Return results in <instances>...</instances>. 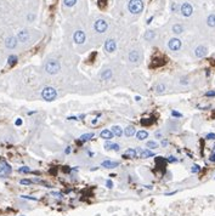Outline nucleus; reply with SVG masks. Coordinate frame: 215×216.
Wrapping results in <instances>:
<instances>
[{
    "label": "nucleus",
    "mask_w": 215,
    "mask_h": 216,
    "mask_svg": "<svg viewBox=\"0 0 215 216\" xmlns=\"http://www.w3.org/2000/svg\"><path fill=\"white\" fill-rule=\"evenodd\" d=\"M45 70H46L47 74L55 75L61 70V64H60V62L57 60H49L45 63Z\"/></svg>",
    "instance_id": "nucleus-1"
},
{
    "label": "nucleus",
    "mask_w": 215,
    "mask_h": 216,
    "mask_svg": "<svg viewBox=\"0 0 215 216\" xmlns=\"http://www.w3.org/2000/svg\"><path fill=\"white\" fill-rule=\"evenodd\" d=\"M42 97H43V100H45V101H47V102L53 101V100L57 97L56 89H53L52 86H45V87L42 90Z\"/></svg>",
    "instance_id": "nucleus-2"
},
{
    "label": "nucleus",
    "mask_w": 215,
    "mask_h": 216,
    "mask_svg": "<svg viewBox=\"0 0 215 216\" xmlns=\"http://www.w3.org/2000/svg\"><path fill=\"white\" fill-rule=\"evenodd\" d=\"M128 9L134 15L140 13L143 10V1L142 0H130L129 4H128Z\"/></svg>",
    "instance_id": "nucleus-3"
},
{
    "label": "nucleus",
    "mask_w": 215,
    "mask_h": 216,
    "mask_svg": "<svg viewBox=\"0 0 215 216\" xmlns=\"http://www.w3.org/2000/svg\"><path fill=\"white\" fill-rule=\"evenodd\" d=\"M181 45H182L181 40L177 39V38H173V39H170L169 43H168V46H169V49H170L171 51H179V50L181 49Z\"/></svg>",
    "instance_id": "nucleus-4"
},
{
    "label": "nucleus",
    "mask_w": 215,
    "mask_h": 216,
    "mask_svg": "<svg viewBox=\"0 0 215 216\" xmlns=\"http://www.w3.org/2000/svg\"><path fill=\"white\" fill-rule=\"evenodd\" d=\"M136 158H151L154 157V153L151 149H141V148H136Z\"/></svg>",
    "instance_id": "nucleus-5"
},
{
    "label": "nucleus",
    "mask_w": 215,
    "mask_h": 216,
    "mask_svg": "<svg viewBox=\"0 0 215 216\" xmlns=\"http://www.w3.org/2000/svg\"><path fill=\"white\" fill-rule=\"evenodd\" d=\"M1 161H3V165H0V177H6L11 174L12 169L5 160H1Z\"/></svg>",
    "instance_id": "nucleus-6"
},
{
    "label": "nucleus",
    "mask_w": 215,
    "mask_h": 216,
    "mask_svg": "<svg viewBox=\"0 0 215 216\" xmlns=\"http://www.w3.org/2000/svg\"><path fill=\"white\" fill-rule=\"evenodd\" d=\"M108 28V23H107L105 20H97L95 22V30L99 33H105Z\"/></svg>",
    "instance_id": "nucleus-7"
},
{
    "label": "nucleus",
    "mask_w": 215,
    "mask_h": 216,
    "mask_svg": "<svg viewBox=\"0 0 215 216\" xmlns=\"http://www.w3.org/2000/svg\"><path fill=\"white\" fill-rule=\"evenodd\" d=\"M73 40L77 44H83L85 41V33L83 30H76L73 34Z\"/></svg>",
    "instance_id": "nucleus-8"
},
{
    "label": "nucleus",
    "mask_w": 215,
    "mask_h": 216,
    "mask_svg": "<svg viewBox=\"0 0 215 216\" xmlns=\"http://www.w3.org/2000/svg\"><path fill=\"white\" fill-rule=\"evenodd\" d=\"M180 11H181V13H182L185 17H190V16L192 15V12H193V9H192L191 4L185 3V4H182V5H181Z\"/></svg>",
    "instance_id": "nucleus-9"
},
{
    "label": "nucleus",
    "mask_w": 215,
    "mask_h": 216,
    "mask_svg": "<svg viewBox=\"0 0 215 216\" xmlns=\"http://www.w3.org/2000/svg\"><path fill=\"white\" fill-rule=\"evenodd\" d=\"M17 40L21 41V43H27L29 40V32L26 29L19 32V34H17Z\"/></svg>",
    "instance_id": "nucleus-10"
},
{
    "label": "nucleus",
    "mask_w": 215,
    "mask_h": 216,
    "mask_svg": "<svg viewBox=\"0 0 215 216\" xmlns=\"http://www.w3.org/2000/svg\"><path fill=\"white\" fill-rule=\"evenodd\" d=\"M116 47H117V44H116V41H114L113 39H107V40H106V43H105V49H106L107 52H113V51L116 50Z\"/></svg>",
    "instance_id": "nucleus-11"
},
{
    "label": "nucleus",
    "mask_w": 215,
    "mask_h": 216,
    "mask_svg": "<svg viewBox=\"0 0 215 216\" xmlns=\"http://www.w3.org/2000/svg\"><path fill=\"white\" fill-rule=\"evenodd\" d=\"M17 43H19V40H17L16 37H9L5 40V46L7 49H15L17 46Z\"/></svg>",
    "instance_id": "nucleus-12"
},
{
    "label": "nucleus",
    "mask_w": 215,
    "mask_h": 216,
    "mask_svg": "<svg viewBox=\"0 0 215 216\" xmlns=\"http://www.w3.org/2000/svg\"><path fill=\"white\" fill-rule=\"evenodd\" d=\"M207 47L205 46H203V45H201V46H198V47H196V50H194V55H196V57H198V58H202V57H204L205 55H207Z\"/></svg>",
    "instance_id": "nucleus-13"
},
{
    "label": "nucleus",
    "mask_w": 215,
    "mask_h": 216,
    "mask_svg": "<svg viewBox=\"0 0 215 216\" xmlns=\"http://www.w3.org/2000/svg\"><path fill=\"white\" fill-rule=\"evenodd\" d=\"M113 136H114V135H113V132H112L110 129H103V130L100 132V137L103 138V140H106V141L112 140Z\"/></svg>",
    "instance_id": "nucleus-14"
},
{
    "label": "nucleus",
    "mask_w": 215,
    "mask_h": 216,
    "mask_svg": "<svg viewBox=\"0 0 215 216\" xmlns=\"http://www.w3.org/2000/svg\"><path fill=\"white\" fill-rule=\"evenodd\" d=\"M119 165L118 161H112V160H105L101 163V166L102 168H106V169H114Z\"/></svg>",
    "instance_id": "nucleus-15"
},
{
    "label": "nucleus",
    "mask_w": 215,
    "mask_h": 216,
    "mask_svg": "<svg viewBox=\"0 0 215 216\" xmlns=\"http://www.w3.org/2000/svg\"><path fill=\"white\" fill-rule=\"evenodd\" d=\"M139 60H140V53H139L137 50H133V51L129 52V61H130V62L135 63V62H137Z\"/></svg>",
    "instance_id": "nucleus-16"
},
{
    "label": "nucleus",
    "mask_w": 215,
    "mask_h": 216,
    "mask_svg": "<svg viewBox=\"0 0 215 216\" xmlns=\"http://www.w3.org/2000/svg\"><path fill=\"white\" fill-rule=\"evenodd\" d=\"M123 158L124 159H130V158L134 159V158H136V151L134 148H129L127 152L123 154Z\"/></svg>",
    "instance_id": "nucleus-17"
},
{
    "label": "nucleus",
    "mask_w": 215,
    "mask_h": 216,
    "mask_svg": "<svg viewBox=\"0 0 215 216\" xmlns=\"http://www.w3.org/2000/svg\"><path fill=\"white\" fill-rule=\"evenodd\" d=\"M135 135H136V138H137L139 141H143V140L148 138V132H147L146 130H140V131H137Z\"/></svg>",
    "instance_id": "nucleus-18"
},
{
    "label": "nucleus",
    "mask_w": 215,
    "mask_h": 216,
    "mask_svg": "<svg viewBox=\"0 0 215 216\" xmlns=\"http://www.w3.org/2000/svg\"><path fill=\"white\" fill-rule=\"evenodd\" d=\"M111 131H112L113 135L117 136V137H122V135L124 134L123 129H122L120 126H118V125H114V126H112V128H111Z\"/></svg>",
    "instance_id": "nucleus-19"
},
{
    "label": "nucleus",
    "mask_w": 215,
    "mask_h": 216,
    "mask_svg": "<svg viewBox=\"0 0 215 216\" xmlns=\"http://www.w3.org/2000/svg\"><path fill=\"white\" fill-rule=\"evenodd\" d=\"M112 75H113L112 70L111 69H106V70H103L101 73V79L102 80H110L112 78Z\"/></svg>",
    "instance_id": "nucleus-20"
},
{
    "label": "nucleus",
    "mask_w": 215,
    "mask_h": 216,
    "mask_svg": "<svg viewBox=\"0 0 215 216\" xmlns=\"http://www.w3.org/2000/svg\"><path fill=\"white\" fill-rule=\"evenodd\" d=\"M135 134H136V130H135L134 126H128V128L124 129V135L127 136V137H131V136H134Z\"/></svg>",
    "instance_id": "nucleus-21"
},
{
    "label": "nucleus",
    "mask_w": 215,
    "mask_h": 216,
    "mask_svg": "<svg viewBox=\"0 0 215 216\" xmlns=\"http://www.w3.org/2000/svg\"><path fill=\"white\" fill-rule=\"evenodd\" d=\"M94 132H87V134H83L82 136H80V141L82 142H86V141H90V140H93L94 138Z\"/></svg>",
    "instance_id": "nucleus-22"
},
{
    "label": "nucleus",
    "mask_w": 215,
    "mask_h": 216,
    "mask_svg": "<svg viewBox=\"0 0 215 216\" xmlns=\"http://www.w3.org/2000/svg\"><path fill=\"white\" fill-rule=\"evenodd\" d=\"M17 61H19V57H17L16 55H10L9 58H7V63H9L10 67H13L17 63Z\"/></svg>",
    "instance_id": "nucleus-23"
},
{
    "label": "nucleus",
    "mask_w": 215,
    "mask_h": 216,
    "mask_svg": "<svg viewBox=\"0 0 215 216\" xmlns=\"http://www.w3.org/2000/svg\"><path fill=\"white\" fill-rule=\"evenodd\" d=\"M156 92L157 94H163L165 90H167V86H165V84H163V83H160V84H158L157 86H156Z\"/></svg>",
    "instance_id": "nucleus-24"
},
{
    "label": "nucleus",
    "mask_w": 215,
    "mask_h": 216,
    "mask_svg": "<svg viewBox=\"0 0 215 216\" xmlns=\"http://www.w3.org/2000/svg\"><path fill=\"white\" fill-rule=\"evenodd\" d=\"M207 23L209 27H215V15L211 13L208 16V18H207Z\"/></svg>",
    "instance_id": "nucleus-25"
},
{
    "label": "nucleus",
    "mask_w": 215,
    "mask_h": 216,
    "mask_svg": "<svg viewBox=\"0 0 215 216\" xmlns=\"http://www.w3.org/2000/svg\"><path fill=\"white\" fill-rule=\"evenodd\" d=\"M173 32H174L175 34H181V33L184 32V27H182L181 24H174V26H173Z\"/></svg>",
    "instance_id": "nucleus-26"
},
{
    "label": "nucleus",
    "mask_w": 215,
    "mask_h": 216,
    "mask_svg": "<svg viewBox=\"0 0 215 216\" xmlns=\"http://www.w3.org/2000/svg\"><path fill=\"white\" fill-rule=\"evenodd\" d=\"M154 37H156V34H154L153 30H147V32L145 33V39H146V40H152Z\"/></svg>",
    "instance_id": "nucleus-27"
},
{
    "label": "nucleus",
    "mask_w": 215,
    "mask_h": 216,
    "mask_svg": "<svg viewBox=\"0 0 215 216\" xmlns=\"http://www.w3.org/2000/svg\"><path fill=\"white\" fill-rule=\"evenodd\" d=\"M146 146L151 149H154V148H158V143L156 141H147L146 142Z\"/></svg>",
    "instance_id": "nucleus-28"
},
{
    "label": "nucleus",
    "mask_w": 215,
    "mask_h": 216,
    "mask_svg": "<svg viewBox=\"0 0 215 216\" xmlns=\"http://www.w3.org/2000/svg\"><path fill=\"white\" fill-rule=\"evenodd\" d=\"M152 123H153V119L150 120V118H143V119H141V124L143 125V126H148V125H151Z\"/></svg>",
    "instance_id": "nucleus-29"
},
{
    "label": "nucleus",
    "mask_w": 215,
    "mask_h": 216,
    "mask_svg": "<svg viewBox=\"0 0 215 216\" xmlns=\"http://www.w3.org/2000/svg\"><path fill=\"white\" fill-rule=\"evenodd\" d=\"M63 3H64V5H66V6L72 7V6H74V5H76L77 0H63Z\"/></svg>",
    "instance_id": "nucleus-30"
},
{
    "label": "nucleus",
    "mask_w": 215,
    "mask_h": 216,
    "mask_svg": "<svg viewBox=\"0 0 215 216\" xmlns=\"http://www.w3.org/2000/svg\"><path fill=\"white\" fill-rule=\"evenodd\" d=\"M19 172H21V174H29V172H32V170L28 166H22V168L19 169Z\"/></svg>",
    "instance_id": "nucleus-31"
},
{
    "label": "nucleus",
    "mask_w": 215,
    "mask_h": 216,
    "mask_svg": "<svg viewBox=\"0 0 215 216\" xmlns=\"http://www.w3.org/2000/svg\"><path fill=\"white\" fill-rule=\"evenodd\" d=\"M191 171H192L193 174H197V172H199V171H201V166H199V165H197V164H194V165L192 166Z\"/></svg>",
    "instance_id": "nucleus-32"
},
{
    "label": "nucleus",
    "mask_w": 215,
    "mask_h": 216,
    "mask_svg": "<svg viewBox=\"0 0 215 216\" xmlns=\"http://www.w3.org/2000/svg\"><path fill=\"white\" fill-rule=\"evenodd\" d=\"M110 149H113V151H119V149H120V147H119L118 143H111Z\"/></svg>",
    "instance_id": "nucleus-33"
},
{
    "label": "nucleus",
    "mask_w": 215,
    "mask_h": 216,
    "mask_svg": "<svg viewBox=\"0 0 215 216\" xmlns=\"http://www.w3.org/2000/svg\"><path fill=\"white\" fill-rule=\"evenodd\" d=\"M20 183H21V185H30V183H33V181H32V180L23 178V180H21V181H20Z\"/></svg>",
    "instance_id": "nucleus-34"
},
{
    "label": "nucleus",
    "mask_w": 215,
    "mask_h": 216,
    "mask_svg": "<svg viewBox=\"0 0 215 216\" xmlns=\"http://www.w3.org/2000/svg\"><path fill=\"white\" fill-rule=\"evenodd\" d=\"M207 97H215V90H209V91L205 92Z\"/></svg>",
    "instance_id": "nucleus-35"
},
{
    "label": "nucleus",
    "mask_w": 215,
    "mask_h": 216,
    "mask_svg": "<svg viewBox=\"0 0 215 216\" xmlns=\"http://www.w3.org/2000/svg\"><path fill=\"white\" fill-rule=\"evenodd\" d=\"M171 115H173L174 118H182V114L179 113V112H176V111H171Z\"/></svg>",
    "instance_id": "nucleus-36"
},
{
    "label": "nucleus",
    "mask_w": 215,
    "mask_h": 216,
    "mask_svg": "<svg viewBox=\"0 0 215 216\" xmlns=\"http://www.w3.org/2000/svg\"><path fill=\"white\" fill-rule=\"evenodd\" d=\"M188 83H190V81L187 80V78H186V77H182V78H181V80H180V84H181V85H188Z\"/></svg>",
    "instance_id": "nucleus-37"
},
{
    "label": "nucleus",
    "mask_w": 215,
    "mask_h": 216,
    "mask_svg": "<svg viewBox=\"0 0 215 216\" xmlns=\"http://www.w3.org/2000/svg\"><path fill=\"white\" fill-rule=\"evenodd\" d=\"M167 161H168V163H176V161H177V159H176L175 157L170 155V157H169V158L167 159Z\"/></svg>",
    "instance_id": "nucleus-38"
},
{
    "label": "nucleus",
    "mask_w": 215,
    "mask_h": 216,
    "mask_svg": "<svg viewBox=\"0 0 215 216\" xmlns=\"http://www.w3.org/2000/svg\"><path fill=\"white\" fill-rule=\"evenodd\" d=\"M106 187H107V188H110V189H111V188H113V182L111 181V180H107V181H106Z\"/></svg>",
    "instance_id": "nucleus-39"
},
{
    "label": "nucleus",
    "mask_w": 215,
    "mask_h": 216,
    "mask_svg": "<svg viewBox=\"0 0 215 216\" xmlns=\"http://www.w3.org/2000/svg\"><path fill=\"white\" fill-rule=\"evenodd\" d=\"M205 137H207V140H215V134L214 132H209Z\"/></svg>",
    "instance_id": "nucleus-40"
},
{
    "label": "nucleus",
    "mask_w": 215,
    "mask_h": 216,
    "mask_svg": "<svg viewBox=\"0 0 215 216\" xmlns=\"http://www.w3.org/2000/svg\"><path fill=\"white\" fill-rule=\"evenodd\" d=\"M23 199H29V200H38L37 198H34V197H29V195H21Z\"/></svg>",
    "instance_id": "nucleus-41"
},
{
    "label": "nucleus",
    "mask_w": 215,
    "mask_h": 216,
    "mask_svg": "<svg viewBox=\"0 0 215 216\" xmlns=\"http://www.w3.org/2000/svg\"><path fill=\"white\" fill-rule=\"evenodd\" d=\"M171 10H173L174 12H176V11L179 10V6H177V4H176V3H174V4L171 5Z\"/></svg>",
    "instance_id": "nucleus-42"
},
{
    "label": "nucleus",
    "mask_w": 215,
    "mask_h": 216,
    "mask_svg": "<svg viewBox=\"0 0 215 216\" xmlns=\"http://www.w3.org/2000/svg\"><path fill=\"white\" fill-rule=\"evenodd\" d=\"M168 145H169V142H168V140L163 138V140H162V146H163V147H167Z\"/></svg>",
    "instance_id": "nucleus-43"
},
{
    "label": "nucleus",
    "mask_w": 215,
    "mask_h": 216,
    "mask_svg": "<svg viewBox=\"0 0 215 216\" xmlns=\"http://www.w3.org/2000/svg\"><path fill=\"white\" fill-rule=\"evenodd\" d=\"M154 136H156V138H162V132H160V131H156Z\"/></svg>",
    "instance_id": "nucleus-44"
},
{
    "label": "nucleus",
    "mask_w": 215,
    "mask_h": 216,
    "mask_svg": "<svg viewBox=\"0 0 215 216\" xmlns=\"http://www.w3.org/2000/svg\"><path fill=\"white\" fill-rule=\"evenodd\" d=\"M111 143H112V142H110V141H106V143H105V148H106V149H110Z\"/></svg>",
    "instance_id": "nucleus-45"
},
{
    "label": "nucleus",
    "mask_w": 215,
    "mask_h": 216,
    "mask_svg": "<svg viewBox=\"0 0 215 216\" xmlns=\"http://www.w3.org/2000/svg\"><path fill=\"white\" fill-rule=\"evenodd\" d=\"M15 124L17 125V126H20V125H22V119H21V118H19V119H17V120L15 121Z\"/></svg>",
    "instance_id": "nucleus-46"
},
{
    "label": "nucleus",
    "mask_w": 215,
    "mask_h": 216,
    "mask_svg": "<svg viewBox=\"0 0 215 216\" xmlns=\"http://www.w3.org/2000/svg\"><path fill=\"white\" fill-rule=\"evenodd\" d=\"M209 160H210V161H213V163H215V153H213V154L210 155Z\"/></svg>",
    "instance_id": "nucleus-47"
},
{
    "label": "nucleus",
    "mask_w": 215,
    "mask_h": 216,
    "mask_svg": "<svg viewBox=\"0 0 215 216\" xmlns=\"http://www.w3.org/2000/svg\"><path fill=\"white\" fill-rule=\"evenodd\" d=\"M64 153H66V154H69V153H70V147H67V148L64 149Z\"/></svg>",
    "instance_id": "nucleus-48"
},
{
    "label": "nucleus",
    "mask_w": 215,
    "mask_h": 216,
    "mask_svg": "<svg viewBox=\"0 0 215 216\" xmlns=\"http://www.w3.org/2000/svg\"><path fill=\"white\" fill-rule=\"evenodd\" d=\"M106 3H107V0H100V5L102 4V6H103V5H106Z\"/></svg>",
    "instance_id": "nucleus-49"
},
{
    "label": "nucleus",
    "mask_w": 215,
    "mask_h": 216,
    "mask_svg": "<svg viewBox=\"0 0 215 216\" xmlns=\"http://www.w3.org/2000/svg\"><path fill=\"white\" fill-rule=\"evenodd\" d=\"M68 119H69V120H78V119H77V117H69Z\"/></svg>",
    "instance_id": "nucleus-50"
},
{
    "label": "nucleus",
    "mask_w": 215,
    "mask_h": 216,
    "mask_svg": "<svg viewBox=\"0 0 215 216\" xmlns=\"http://www.w3.org/2000/svg\"><path fill=\"white\" fill-rule=\"evenodd\" d=\"M97 120H99V118L96 117V118H95V119L93 120V124H97Z\"/></svg>",
    "instance_id": "nucleus-51"
},
{
    "label": "nucleus",
    "mask_w": 215,
    "mask_h": 216,
    "mask_svg": "<svg viewBox=\"0 0 215 216\" xmlns=\"http://www.w3.org/2000/svg\"><path fill=\"white\" fill-rule=\"evenodd\" d=\"M140 100H141V97H140V96H136V97H135V101H137V102H139Z\"/></svg>",
    "instance_id": "nucleus-52"
},
{
    "label": "nucleus",
    "mask_w": 215,
    "mask_h": 216,
    "mask_svg": "<svg viewBox=\"0 0 215 216\" xmlns=\"http://www.w3.org/2000/svg\"><path fill=\"white\" fill-rule=\"evenodd\" d=\"M152 20H153V17H151V18H148V20H147V23H148V24H150V23H151V21H152Z\"/></svg>",
    "instance_id": "nucleus-53"
},
{
    "label": "nucleus",
    "mask_w": 215,
    "mask_h": 216,
    "mask_svg": "<svg viewBox=\"0 0 215 216\" xmlns=\"http://www.w3.org/2000/svg\"><path fill=\"white\" fill-rule=\"evenodd\" d=\"M34 113H37V112H35V111H33V112H28V114H29V115H32V114H34Z\"/></svg>",
    "instance_id": "nucleus-54"
},
{
    "label": "nucleus",
    "mask_w": 215,
    "mask_h": 216,
    "mask_svg": "<svg viewBox=\"0 0 215 216\" xmlns=\"http://www.w3.org/2000/svg\"><path fill=\"white\" fill-rule=\"evenodd\" d=\"M96 216H100V215H96Z\"/></svg>",
    "instance_id": "nucleus-55"
},
{
    "label": "nucleus",
    "mask_w": 215,
    "mask_h": 216,
    "mask_svg": "<svg viewBox=\"0 0 215 216\" xmlns=\"http://www.w3.org/2000/svg\"><path fill=\"white\" fill-rule=\"evenodd\" d=\"M214 149H215V146H214Z\"/></svg>",
    "instance_id": "nucleus-56"
}]
</instances>
